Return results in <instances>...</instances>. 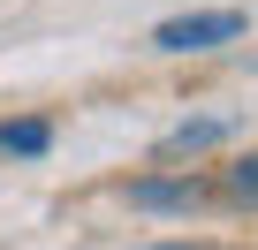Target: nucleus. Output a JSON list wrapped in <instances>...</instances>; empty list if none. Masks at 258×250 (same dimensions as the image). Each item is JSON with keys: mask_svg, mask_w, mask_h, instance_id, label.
I'll return each mask as SVG.
<instances>
[{"mask_svg": "<svg viewBox=\"0 0 258 250\" xmlns=\"http://www.w3.org/2000/svg\"><path fill=\"white\" fill-rule=\"evenodd\" d=\"M228 197H235V205H250V212H258V152H250V159H235V167H228Z\"/></svg>", "mask_w": 258, "mask_h": 250, "instance_id": "nucleus-5", "label": "nucleus"}, {"mask_svg": "<svg viewBox=\"0 0 258 250\" xmlns=\"http://www.w3.org/2000/svg\"><path fill=\"white\" fill-rule=\"evenodd\" d=\"M228 137H235V114H198V121H175V129L152 144V159H198V152H213Z\"/></svg>", "mask_w": 258, "mask_h": 250, "instance_id": "nucleus-3", "label": "nucleus"}, {"mask_svg": "<svg viewBox=\"0 0 258 250\" xmlns=\"http://www.w3.org/2000/svg\"><path fill=\"white\" fill-rule=\"evenodd\" d=\"M152 250H190V242H152Z\"/></svg>", "mask_w": 258, "mask_h": 250, "instance_id": "nucleus-6", "label": "nucleus"}, {"mask_svg": "<svg viewBox=\"0 0 258 250\" xmlns=\"http://www.w3.org/2000/svg\"><path fill=\"white\" fill-rule=\"evenodd\" d=\"M0 152H8V159H38V152H53V121H38V114L0 121Z\"/></svg>", "mask_w": 258, "mask_h": 250, "instance_id": "nucleus-4", "label": "nucleus"}, {"mask_svg": "<svg viewBox=\"0 0 258 250\" xmlns=\"http://www.w3.org/2000/svg\"><path fill=\"white\" fill-rule=\"evenodd\" d=\"M129 205H137V212H198L205 205V182L198 175H137V182H129Z\"/></svg>", "mask_w": 258, "mask_h": 250, "instance_id": "nucleus-2", "label": "nucleus"}, {"mask_svg": "<svg viewBox=\"0 0 258 250\" xmlns=\"http://www.w3.org/2000/svg\"><path fill=\"white\" fill-rule=\"evenodd\" d=\"M243 31H250L243 8H205V16H167V23L152 31V46H160V53H205V46H228V38H243Z\"/></svg>", "mask_w": 258, "mask_h": 250, "instance_id": "nucleus-1", "label": "nucleus"}]
</instances>
